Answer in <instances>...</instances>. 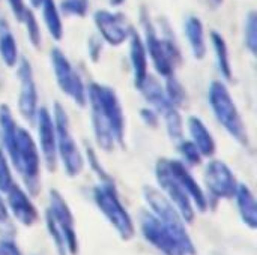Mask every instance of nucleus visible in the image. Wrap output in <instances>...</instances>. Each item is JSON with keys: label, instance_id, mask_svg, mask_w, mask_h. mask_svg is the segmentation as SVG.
<instances>
[{"label": "nucleus", "instance_id": "nucleus-1", "mask_svg": "<svg viewBox=\"0 0 257 255\" xmlns=\"http://www.w3.org/2000/svg\"><path fill=\"white\" fill-rule=\"evenodd\" d=\"M87 105L96 146L110 153L125 146V114L116 90L96 81L87 83Z\"/></svg>", "mask_w": 257, "mask_h": 255}, {"label": "nucleus", "instance_id": "nucleus-2", "mask_svg": "<svg viewBox=\"0 0 257 255\" xmlns=\"http://www.w3.org/2000/svg\"><path fill=\"white\" fill-rule=\"evenodd\" d=\"M139 21L142 26L140 35L155 72L161 78L176 74L178 66L182 63V51L169 24H163V30L160 33L146 6H142L140 9Z\"/></svg>", "mask_w": 257, "mask_h": 255}, {"label": "nucleus", "instance_id": "nucleus-3", "mask_svg": "<svg viewBox=\"0 0 257 255\" xmlns=\"http://www.w3.org/2000/svg\"><path fill=\"white\" fill-rule=\"evenodd\" d=\"M208 104L214 117L223 126V129L241 146H250V137L247 126L242 120L239 108L230 95L227 84L221 80H214L208 89Z\"/></svg>", "mask_w": 257, "mask_h": 255}, {"label": "nucleus", "instance_id": "nucleus-4", "mask_svg": "<svg viewBox=\"0 0 257 255\" xmlns=\"http://www.w3.org/2000/svg\"><path fill=\"white\" fill-rule=\"evenodd\" d=\"M11 165L21 176L29 195L36 197L41 191V164L42 158L33 135L23 126L17 129V144L11 156Z\"/></svg>", "mask_w": 257, "mask_h": 255}, {"label": "nucleus", "instance_id": "nucleus-5", "mask_svg": "<svg viewBox=\"0 0 257 255\" xmlns=\"http://www.w3.org/2000/svg\"><path fill=\"white\" fill-rule=\"evenodd\" d=\"M143 197L151 209V212L170 230V233L176 237L179 245L182 246L185 255H196L194 243L187 231L185 221L182 219L178 209L173 203L155 186L146 185L143 186Z\"/></svg>", "mask_w": 257, "mask_h": 255}, {"label": "nucleus", "instance_id": "nucleus-6", "mask_svg": "<svg viewBox=\"0 0 257 255\" xmlns=\"http://www.w3.org/2000/svg\"><path fill=\"white\" fill-rule=\"evenodd\" d=\"M53 119L57 137V158L62 162L65 173L69 177H77L78 174H81L86 161L81 149L78 147L72 135L69 114L60 102H54Z\"/></svg>", "mask_w": 257, "mask_h": 255}, {"label": "nucleus", "instance_id": "nucleus-7", "mask_svg": "<svg viewBox=\"0 0 257 255\" xmlns=\"http://www.w3.org/2000/svg\"><path fill=\"white\" fill-rule=\"evenodd\" d=\"M92 195L96 207L107 218V221L114 227L120 239L123 240L133 239L136 234L134 222L131 215L128 213V210L120 201L114 182H99L93 188Z\"/></svg>", "mask_w": 257, "mask_h": 255}, {"label": "nucleus", "instance_id": "nucleus-8", "mask_svg": "<svg viewBox=\"0 0 257 255\" xmlns=\"http://www.w3.org/2000/svg\"><path fill=\"white\" fill-rule=\"evenodd\" d=\"M50 62L56 83L63 95H66L78 107L87 105V84L80 72L74 68L68 56L57 47L50 51Z\"/></svg>", "mask_w": 257, "mask_h": 255}, {"label": "nucleus", "instance_id": "nucleus-9", "mask_svg": "<svg viewBox=\"0 0 257 255\" xmlns=\"http://www.w3.org/2000/svg\"><path fill=\"white\" fill-rule=\"evenodd\" d=\"M155 179L158 182L160 191L173 203V206L181 213L187 224H191L196 218V209L191 198L181 186L178 179L169 168V158H160L155 164Z\"/></svg>", "mask_w": 257, "mask_h": 255}, {"label": "nucleus", "instance_id": "nucleus-10", "mask_svg": "<svg viewBox=\"0 0 257 255\" xmlns=\"http://www.w3.org/2000/svg\"><path fill=\"white\" fill-rule=\"evenodd\" d=\"M203 179L208 191V207H211L212 203H218L220 200L233 198L239 185L230 167L220 159H211L206 164Z\"/></svg>", "mask_w": 257, "mask_h": 255}, {"label": "nucleus", "instance_id": "nucleus-11", "mask_svg": "<svg viewBox=\"0 0 257 255\" xmlns=\"http://www.w3.org/2000/svg\"><path fill=\"white\" fill-rule=\"evenodd\" d=\"M93 23L98 32V36L104 44L111 47H120L128 42L134 27L128 18L119 11L98 9L93 14Z\"/></svg>", "mask_w": 257, "mask_h": 255}, {"label": "nucleus", "instance_id": "nucleus-12", "mask_svg": "<svg viewBox=\"0 0 257 255\" xmlns=\"http://www.w3.org/2000/svg\"><path fill=\"white\" fill-rule=\"evenodd\" d=\"M15 68H17V80L20 84L17 108L20 116L26 122L33 123L39 108V93L36 87L33 66L26 57H21Z\"/></svg>", "mask_w": 257, "mask_h": 255}, {"label": "nucleus", "instance_id": "nucleus-13", "mask_svg": "<svg viewBox=\"0 0 257 255\" xmlns=\"http://www.w3.org/2000/svg\"><path fill=\"white\" fill-rule=\"evenodd\" d=\"M140 230L146 242L164 255H185L170 230L149 210L140 212Z\"/></svg>", "mask_w": 257, "mask_h": 255}, {"label": "nucleus", "instance_id": "nucleus-14", "mask_svg": "<svg viewBox=\"0 0 257 255\" xmlns=\"http://www.w3.org/2000/svg\"><path fill=\"white\" fill-rule=\"evenodd\" d=\"M36 132H38V149L48 171H56L59 158H57V137L53 113L47 107H39L35 116Z\"/></svg>", "mask_w": 257, "mask_h": 255}, {"label": "nucleus", "instance_id": "nucleus-15", "mask_svg": "<svg viewBox=\"0 0 257 255\" xmlns=\"http://www.w3.org/2000/svg\"><path fill=\"white\" fill-rule=\"evenodd\" d=\"M47 210L53 215V218L62 228L65 234L68 252L71 255L78 254V240H77V233H75V225H74V216L68 203L65 201V198L57 189H50Z\"/></svg>", "mask_w": 257, "mask_h": 255}, {"label": "nucleus", "instance_id": "nucleus-16", "mask_svg": "<svg viewBox=\"0 0 257 255\" xmlns=\"http://www.w3.org/2000/svg\"><path fill=\"white\" fill-rule=\"evenodd\" d=\"M6 204L9 213H12L14 218L26 227H32L39 218L38 209L33 204L29 192L18 183H14L6 192Z\"/></svg>", "mask_w": 257, "mask_h": 255}, {"label": "nucleus", "instance_id": "nucleus-17", "mask_svg": "<svg viewBox=\"0 0 257 255\" xmlns=\"http://www.w3.org/2000/svg\"><path fill=\"white\" fill-rule=\"evenodd\" d=\"M169 168L173 173V176L178 179L181 186L185 189L188 197L193 201L194 209L199 212H206L208 210V198L202 186L197 183L194 176L191 174L190 168L181 161V159H169Z\"/></svg>", "mask_w": 257, "mask_h": 255}, {"label": "nucleus", "instance_id": "nucleus-18", "mask_svg": "<svg viewBox=\"0 0 257 255\" xmlns=\"http://www.w3.org/2000/svg\"><path fill=\"white\" fill-rule=\"evenodd\" d=\"M128 45H130V65L133 72V81L136 89L139 90L149 75V57L142 35L136 29L133 30L128 39Z\"/></svg>", "mask_w": 257, "mask_h": 255}, {"label": "nucleus", "instance_id": "nucleus-19", "mask_svg": "<svg viewBox=\"0 0 257 255\" xmlns=\"http://www.w3.org/2000/svg\"><path fill=\"white\" fill-rule=\"evenodd\" d=\"M187 131L190 134V140L197 146L203 158H212L217 152V141L206 126V123L197 117V116H190L187 119Z\"/></svg>", "mask_w": 257, "mask_h": 255}, {"label": "nucleus", "instance_id": "nucleus-20", "mask_svg": "<svg viewBox=\"0 0 257 255\" xmlns=\"http://www.w3.org/2000/svg\"><path fill=\"white\" fill-rule=\"evenodd\" d=\"M184 33H185L193 57L197 60L205 59L208 53V42H206L205 24L202 18L197 15H190L184 23Z\"/></svg>", "mask_w": 257, "mask_h": 255}, {"label": "nucleus", "instance_id": "nucleus-21", "mask_svg": "<svg viewBox=\"0 0 257 255\" xmlns=\"http://www.w3.org/2000/svg\"><path fill=\"white\" fill-rule=\"evenodd\" d=\"M139 92H142V95L145 96V101L149 107H152L154 110L158 111V114L161 116L164 111H167L169 108L175 107L166 96L164 92V86L163 83L152 74L148 75V78L145 80V83L142 84V87L139 89Z\"/></svg>", "mask_w": 257, "mask_h": 255}, {"label": "nucleus", "instance_id": "nucleus-22", "mask_svg": "<svg viewBox=\"0 0 257 255\" xmlns=\"http://www.w3.org/2000/svg\"><path fill=\"white\" fill-rule=\"evenodd\" d=\"M233 198L236 200V206H238V210H239V215H241L242 222L247 227H250L251 230H256L257 203L254 195H253V192H251V189L245 183H239Z\"/></svg>", "mask_w": 257, "mask_h": 255}, {"label": "nucleus", "instance_id": "nucleus-23", "mask_svg": "<svg viewBox=\"0 0 257 255\" xmlns=\"http://www.w3.org/2000/svg\"><path fill=\"white\" fill-rule=\"evenodd\" d=\"M0 59L8 68H15L21 59L18 42L3 17H0Z\"/></svg>", "mask_w": 257, "mask_h": 255}, {"label": "nucleus", "instance_id": "nucleus-24", "mask_svg": "<svg viewBox=\"0 0 257 255\" xmlns=\"http://www.w3.org/2000/svg\"><path fill=\"white\" fill-rule=\"evenodd\" d=\"M209 39H211V45H212V50H214V56H215L218 72L221 74V77L226 81H232L233 69H232V62H230L229 45H227L224 36L220 32H217V30H212L211 35H209Z\"/></svg>", "mask_w": 257, "mask_h": 255}, {"label": "nucleus", "instance_id": "nucleus-25", "mask_svg": "<svg viewBox=\"0 0 257 255\" xmlns=\"http://www.w3.org/2000/svg\"><path fill=\"white\" fill-rule=\"evenodd\" d=\"M39 9L47 32L54 41H60L63 38V23L59 5L56 3V0H42Z\"/></svg>", "mask_w": 257, "mask_h": 255}, {"label": "nucleus", "instance_id": "nucleus-26", "mask_svg": "<svg viewBox=\"0 0 257 255\" xmlns=\"http://www.w3.org/2000/svg\"><path fill=\"white\" fill-rule=\"evenodd\" d=\"M161 120L164 123V128H166V132L169 135L170 140L173 141H179L184 138V134H185V122H184V117L181 114V110L178 107H172L169 108L167 111H164L161 114Z\"/></svg>", "mask_w": 257, "mask_h": 255}, {"label": "nucleus", "instance_id": "nucleus-27", "mask_svg": "<svg viewBox=\"0 0 257 255\" xmlns=\"http://www.w3.org/2000/svg\"><path fill=\"white\" fill-rule=\"evenodd\" d=\"M164 80V92H166V96L167 99L178 108L184 107L187 104V90L185 87L182 86V83L179 81V78L176 77V74H172Z\"/></svg>", "mask_w": 257, "mask_h": 255}, {"label": "nucleus", "instance_id": "nucleus-28", "mask_svg": "<svg viewBox=\"0 0 257 255\" xmlns=\"http://www.w3.org/2000/svg\"><path fill=\"white\" fill-rule=\"evenodd\" d=\"M24 24V30H26V35H27V39L29 42L32 44V47H35L36 50H39L42 47V30H41V26H39V21L33 12L32 8H27L21 21Z\"/></svg>", "mask_w": 257, "mask_h": 255}, {"label": "nucleus", "instance_id": "nucleus-29", "mask_svg": "<svg viewBox=\"0 0 257 255\" xmlns=\"http://www.w3.org/2000/svg\"><path fill=\"white\" fill-rule=\"evenodd\" d=\"M178 153L187 167H197L203 161V155L190 138H182L178 141Z\"/></svg>", "mask_w": 257, "mask_h": 255}, {"label": "nucleus", "instance_id": "nucleus-30", "mask_svg": "<svg viewBox=\"0 0 257 255\" xmlns=\"http://www.w3.org/2000/svg\"><path fill=\"white\" fill-rule=\"evenodd\" d=\"M244 44L245 48L253 54H257V15L254 11H250L244 21Z\"/></svg>", "mask_w": 257, "mask_h": 255}, {"label": "nucleus", "instance_id": "nucleus-31", "mask_svg": "<svg viewBox=\"0 0 257 255\" xmlns=\"http://www.w3.org/2000/svg\"><path fill=\"white\" fill-rule=\"evenodd\" d=\"M59 9H60L62 15L84 18L89 14L90 3H89V0H62L59 3Z\"/></svg>", "mask_w": 257, "mask_h": 255}, {"label": "nucleus", "instance_id": "nucleus-32", "mask_svg": "<svg viewBox=\"0 0 257 255\" xmlns=\"http://www.w3.org/2000/svg\"><path fill=\"white\" fill-rule=\"evenodd\" d=\"M45 222H47V230L57 248L59 255H68V249H66V242H65V234L62 231V228L59 227V224L56 222V219L53 218V215L47 210L45 212Z\"/></svg>", "mask_w": 257, "mask_h": 255}, {"label": "nucleus", "instance_id": "nucleus-33", "mask_svg": "<svg viewBox=\"0 0 257 255\" xmlns=\"http://www.w3.org/2000/svg\"><path fill=\"white\" fill-rule=\"evenodd\" d=\"M84 161H87L90 170L98 176L99 182H113V179L110 177V174L105 171V168L102 167L99 158H98V153L96 150L92 147V146H87L86 150H84Z\"/></svg>", "mask_w": 257, "mask_h": 255}, {"label": "nucleus", "instance_id": "nucleus-34", "mask_svg": "<svg viewBox=\"0 0 257 255\" xmlns=\"http://www.w3.org/2000/svg\"><path fill=\"white\" fill-rule=\"evenodd\" d=\"M15 183L12 176V165L5 153V150L0 147V192L6 194L9 188Z\"/></svg>", "mask_w": 257, "mask_h": 255}, {"label": "nucleus", "instance_id": "nucleus-35", "mask_svg": "<svg viewBox=\"0 0 257 255\" xmlns=\"http://www.w3.org/2000/svg\"><path fill=\"white\" fill-rule=\"evenodd\" d=\"M104 42L98 35H93L87 39V56L93 63H98L102 56Z\"/></svg>", "mask_w": 257, "mask_h": 255}, {"label": "nucleus", "instance_id": "nucleus-36", "mask_svg": "<svg viewBox=\"0 0 257 255\" xmlns=\"http://www.w3.org/2000/svg\"><path fill=\"white\" fill-rule=\"evenodd\" d=\"M140 119L143 120V123L151 128V129H157L161 125V116L158 114L157 110H154L152 107H143L140 110Z\"/></svg>", "mask_w": 257, "mask_h": 255}, {"label": "nucleus", "instance_id": "nucleus-37", "mask_svg": "<svg viewBox=\"0 0 257 255\" xmlns=\"http://www.w3.org/2000/svg\"><path fill=\"white\" fill-rule=\"evenodd\" d=\"M6 3H8V6H9L14 18L20 23L21 18H23V15H24V12H26V9L29 8L26 5V2L24 0H6Z\"/></svg>", "mask_w": 257, "mask_h": 255}, {"label": "nucleus", "instance_id": "nucleus-38", "mask_svg": "<svg viewBox=\"0 0 257 255\" xmlns=\"http://www.w3.org/2000/svg\"><path fill=\"white\" fill-rule=\"evenodd\" d=\"M0 255H23L18 245L12 239H2L0 240Z\"/></svg>", "mask_w": 257, "mask_h": 255}, {"label": "nucleus", "instance_id": "nucleus-39", "mask_svg": "<svg viewBox=\"0 0 257 255\" xmlns=\"http://www.w3.org/2000/svg\"><path fill=\"white\" fill-rule=\"evenodd\" d=\"M0 227H11V218H9V209L6 204V200L3 198L0 192Z\"/></svg>", "mask_w": 257, "mask_h": 255}, {"label": "nucleus", "instance_id": "nucleus-40", "mask_svg": "<svg viewBox=\"0 0 257 255\" xmlns=\"http://www.w3.org/2000/svg\"><path fill=\"white\" fill-rule=\"evenodd\" d=\"M125 2H126V0H108V3H110L113 8H119V6L125 5Z\"/></svg>", "mask_w": 257, "mask_h": 255}, {"label": "nucleus", "instance_id": "nucleus-41", "mask_svg": "<svg viewBox=\"0 0 257 255\" xmlns=\"http://www.w3.org/2000/svg\"><path fill=\"white\" fill-rule=\"evenodd\" d=\"M41 2H42V0H29V3H30V8H39Z\"/></svg>", "mask_w": 257, "mask_h": 255}, {"label": "nucleus", "instance_id": "nucleus-42", "mask_svg": "<svg viewBox=\"0 0 257 255\" xmlns=\"http://www.w3.org/2000/svg\"><path fill=\"white\" fill-rule=\"evenodd\" d=\"M209 2H211V3H214V5H217V6L223 3V0H209Z\"/></svg>", "mask_w": 257, "mask_h": 255}]
</instances>
